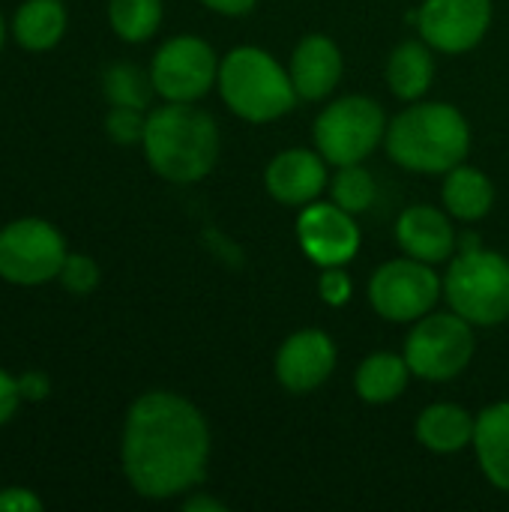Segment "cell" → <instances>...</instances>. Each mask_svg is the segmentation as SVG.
I'll return each mask as SVG.
<instances>
[{
	"mask_svg": "<svg viewBox=\"0 0 509 512\" xmlns=\"http://www.w3.org/2000/svg\"><path fill=\"white\" fill-rule=\"evenodd\" d=\"M207 462L210 429L189 399L168 390L135 399L123 429V471L141 498L165 501L192 492Z\"/></svg>",
	"mask_w": 509,
	"mask_h": 512,
	"instance_id": "6da1fadb",
	"label": "cell"
},
{
	"mask_svg": "<svg viewBox=\"0 0 509 512\" xmlns=\"http://www.w3.org/2000/svg\"><path fill=\"white\" fill-rule=\"evenodd\" d=\"M390 159L414 174H447L471 153V126L450 102H411L387 126Z\"/></svg>",
	"mask_w": 509,
	"mask_h": 512,
	"instance_id": "7a4b0ae2",
	"label": "cell"
},
{
	"mask_svg": "<svg viewBox=\"0 0 509 512\" xmlns=\"http://www.w3.org/2000/svg\"><path fill=\"white\" fill-rule=\"evenodd\" d=\"M144 156L168 183H198L219 162L216 120L192 102H168L147 114Z\"/></svg>",
	"mask_w": 509,
	"mask_h": 512,
	"instance_id": "3957f363",
	"label": "cell"
},
{
	"mask_svg": "<svg viewBox=\"0 0 509 512\" xmlns=\"http://www.w3.org/2000/svg\"><path fill=\"white\" fill-rule=\"evenodd\" d=\"M219 93L231 114L249 123H273L297 105L291 72L258 45H237L219 63Z\"/></svg>",
	"mask_w": 509,
	"mask_h": 512,
	"instance_id": "277c9868",
	"label": "cell"
},
{
	"mask_svg": "<svg viewBox=\"0 0 509 512\" xmlns=\"http://www.w3.org/2000/svg\"><path fill=\"white\" fill-rule=\"evenodd\" d=\"M444 300L474 327H498L509 318V258L495 249H459L444 273Z\"/></svg>",
	"mask_w": 509,
	"mask_h": 512,
	"instance_id": "5b68a950",
	"label": "cell"
},
{
	"mask_svg": "<svg viewBox=\"0 0 509 512\" xmlns=\"http://www.w3.org/2000/svg\"><path fill=\"white\" fill-rule=\"evenodd\" d=\"M387 114L372 96H339L315 117L312 141L327 165L366 162L387 138Z\"/></svg>",
	"mask_w": 509,
	"mask_h": 512,
	"instance_id": "8992f818",
	"label": "cell"
},
{
	"mask_svg": "<svg viewBox=\"0 0 509 512\" xmlns=\"http://www.w3.org/2000/svg\"><path fill=\"white\" fill-rule=\"evenodd\" d=\"M474 351H477L474 324L456 315L453 309L429 312L420 321H414L402 348L411 375L435 384L459 378L471 366Z\"/></svg>",
	"mask_w": 509,
	"mask_h": 512,
	"instance_id": "52a82bcc",
	"label": "cell"
},
{
	"mask_svg": "<svg viewBox=\"0 0 509 512\" xmlns=\"http://www.w3.org/2000/svg\"><path fill=\"white\" fill-rule=\"evenodd\" d=\"M444 294V282L435 273V264L417 258H393L381 264L369 279L372 309L393 324H411L435 312Z\"/></svg>",
	"mask_w": 509,
	"mask_h": 512,
	"instance_id": "ba28073f",
	"label": "cell"
},
{
	"mask_svg": "<svg viewBox=\"0 0 509 512\" xmlns=\"http://www.w3.org/2000/svg\"><path fill=\"white\" fill-rule=\"evenodd\" d=\"M66 261V243L42 219H18L0 231V276L15 285H42L57 279Z\"/></svg>",
	"mask_w": 509,
	"mask_h": 512,
	"instance_id": "9c48e42d",
	"label": "cell"
},
{
	"mask_svg": "<svg viewBox=\"0 0 509 512\" xmlns=\"http://www.w3.org/2000/svg\"><path fill=\"white\" fill-rule=\"evenodd\" d=\"M219 63L210 42L183 33L156 51L150 78L165 102H198L219 81Z\"/></svg>",
	"mask_w": 509,
	"mask_h": 512,
	"instance_id": "30bf717a",
	"label": "cell"
},
{
	"mask_svg": "<svg viewBox=\"0 0 509 512\" xmlns=\"http://www.w3.org/2000/svg\"><path fill=\"white\" fill-rule=\"evenodd\" d=\"M417 27L441 54L474 51L492 27V0H423Z\"/></svg>",
	"mask_w": 509,
	"mask_h": 512,
	"instance_id": "8fae6325",
	"label": "cell"
},
{
	"mask_svg": "<svg viewBox=\"0 0 509 512\" xmlns=\"http://www.w3.org/2000/svg\"><path fill=\"white\" fill-rule=\"evenodd\" d=\"M297 243L303 255L318 267H345L357 258L360 225L354 213L333 201H312L297 216Z\"/></svg>",
	"mask_w": 509,
	"mask_h": 512,
	"instance_id": "7c38bea8",
	"label": "cell"
},
{
	"mask_svg": "<svg viewBox=\"0 0 509 512\" xmlns=\"http://www.w3.org/2000/svg\"><path fill=\"white\" fill-rule=\"evenodd\" d=\"M336 360H339V351H336L333 336L309 327V330L291 333L279 345L273 369H276V381L282 384V390H288L291 396H306L330 381Z\"/></svg>",
	"mask_w": 509,
	"mask_h": 512,
	"instance_id": "4fadbf2b",
	"label": "cell"
},
{
	"mask_svg": "<svg viewBox=\"0 0 509 512\" xmlns=\"http://www.w3.org/2000/svg\"><path fill=\"white\" fill-rule=\"evenodd\" d=\"M264 186L273 201L282 207H306L318 201V195L330 186L327 174V159L318 150L306 147H291L279 150L264 171Z\"/></svg>",
	"mask_w": 509,
	"mask_h": 512,
	"instance_id": "5bb4252c",
	"label": "cell"
},
{
	"mask_svg": "<svg viewBox=\"0 0 509 512\" xmlns=\"http://www.w3.org/2000/svg\"><path fill=\"white\" fill-rule=\"evenodd\" d=\"M396 243L408 258L441 264L453 258L459 237H456L450 213L432 204H414L402 210V216L396 219Z\"/></svg>",
	"mask_w": 509,
	"mask_h": 512,
	"instance_id": "9a60e30c",
	"label": "cell"
},
{
	"mask_svg": "<svg viewBox=\"0 0 509 512\" xmlns=\"http://www.w3.org/2000/svg\"><path fill=\"white\" fill-rule=\"evenodd\" d=\"M288 72L300 99L321 102L342 81V72H345L342 48L327 33H309L297 42Z\"/></svg>",
	"mask_w": 509,
	"mask_h": 512,
	"instance_id": "2e32d148",
	"label": "cell"
},
{
	"mask_svg": "<svg viewBox=\"0 0 509 512\" xmlns=\"http://www.w3.org/2000/svg\"><path fill=\"white\" fill-rule=\"evenodd\" d=\"M474 426H477V417L468 414L462 405L435 402V405L420 411L414 435L429 453L453 456V453H462L465 447L474 444Z\"/></svg>",
	"mask_w": 509,
	"mask_h": 512,
	"instance_id": "e0dca14e",
	"label": "cell"
},
{
	"mask_svg": "<svg viewBox=\"0 0 509 512\" xmlns=\"http://www.w3.org/2000/svg\"><path fill=\"white\" fill-rule=\"evenodd\" d=\"M471 447L483 477L509 495V402H495L477 414Z\"/></svg>",
	"mask_w": 509,
	"mask_h": 512,
	"instance_id": "ac0fdd59",
	"label": "cell"
},
{
	"mask_svg": "<svg viewBox=\"0 0 509 512\" xmlns=\"http://www.w3.org/2000/svg\"><path fill=\"white\" fill-rule=\"evenodd\" d=\"M435 81V48L426 39H408L387 57V87L402 102H417Z\"/></svg>",
	"mask_w": 509,
	"mask_h": 512,
	"instance_id": "d6986e66",
	"label": "cell"
},
{
	"mask_svg": "<svg viewBox=\"0 0 509 512\" xmlns=\"http://www.w3.org/2000/svg\"><path fill=\"white\" fill-rule=\"evenodd\" d=\"M441 201H444V210L453 219L480 222L495 207V186L480 168L462 162V165H456V168H450L444 174Z\"/></svg>",
	"mask_w": 509,
	"mask_h": 512,
	"instance_id": "ffe728a7",
	"label": "cell"
},
{
	"mask_svg": "<svg viewBox=\"0 0 509 512\" xmlns=\"http://www.w3.org/2000/svg\"><path fill=\"white\" fill-rule=\"evenodd\" d=\"M408 381H411V366H408L405 354L378 351V354H369L357 366L354 393L366 405H390L408 390Z\"/></svg>",
	"mask_w": 509,
	"mask_h": 512,
	"instance_id": "44dd1931",
	"label": "cell"
},
{
	"mask_svg": "<svg viewBox=\"0 0 509 512\" xmlns=\"http://www.w3.org/2000/svg\"><path fill=\"white\" fill-rule=\"evenodd\" d=\"M66 30V12L60 0H27L15 12V39L30 51H48Z\"/></svg>",
	"mask_w": 509,
	"mask_h": 512,
	"instance_id": "7402d4cb",
	"label": "cell"
},
{
	"mask_svg": "<svg viewBox=\"0 0 509 512\" xmlns=\"http://www.w3.org/2000/svg\"><path fill=\"white\" fill-rule=\"evenodd\" d=\"M108 21L126 42H147L162 24V0H108Z\"/></svg>",
	"mask_w": 509,
	"mask_h": 512,
	"instance_id": "603a6c76",
	"label": "cell"
},
{
	"mask_svg": "<svg viewBox=\"0 0 509 512\" xmlns=\"http://www.w3.org/2000/svg\"><path fill=\"white\" fill-rule=\"evenodd\" d=\"M330 201L339 204L342 210L348 213H366L372 204H375V195H378V186H375V177L363 168V162L357 165H339L336 174L330 177Z\"/></svg>",
	"mask_w": 509,
	"mask_h": 512,
	"instance_id": "cb8c5ba5",
	"label": "cell"
},
{
	"mask_svg": "<svg viewBox=\"0 0 509 512\" xmlns=\"http://www.w3.org/2000/svg\"><path fill=\"white\" fill-rule=\"evenodd\" d=\"M102 90L111 105H129V108H141V111L150 105V96L156 93L153 78L129 63H117L111 69H105Z\"/></svg>",
	"mask_w": 509,
	"mask_h": 512,
	"instance_id": "d4e9b609",
	"label": "cell"
},
{
	"mask_svg": "<svg viewBox=\"0 0 509 512\" xmlns=\"http://www.w3.org/2000/svg\"><path fill=\"white\" fill-rule=\"evenodd\" d=\"M144 126H147L144 111L141 108H129V105H111V111L105 117V132L117 144L141 141L144 138Z\"/></svg>",
	"mask_w": 509,
	"mask_h": 512,
	"instance_id": "484cf974",
	"label": "cell"
},
{
	"mask_svg": "<svg viewBox=\"0 0 509 512\" xmlns=\"http://www.w3.org/2000/svg\"><path fill=\"white\" fill-rule=\"evenodd\" d=\"M60 282L72 294H90L99 285V267L87 255H66L63 270H60Z\"/></svg>",
	"mask_w": 509,
	"mask_h": 512,
	"instance_id": "4316f807",
	"label": "cell"
},
{
	"mask_svg": "<svg viewBox=\"0 0 509 512\" xmlns=\"http://www.w3.org/2000/svg\"><path fill=\"white\" fill-rule=\"evenodd\" d=\"M318 294L327 306L333 309H342L351 303L354 297V282L351 276L345 273V267H321V276H318Z\"/></svg>",
	"mask_w": 509,
	"mask_h": 512,
	"instance_id": "83f0119b",
	"label": "cell"
},
{
	"mask_svg": "<svg viewBox=\"0 0 509 512\" xmlns=\"http://www.w3.org/2000/svg\"><path fill=\"white\" fill-rule=\"evenodd\" d=\"M42 510V501L30 489H3L0 492V512H33Z\"/></svg>",
	"mask_w": 509,
	"mask_h": 512,
	"instance_id": "f1b7e54d",
	"label": "cell"
},
{
	"mask_svg": "<svg viewBox=\"0 0 509 512\" xmlns=\"http://www.w3.org/2000/svg\"><path fill=\"white\" fill-rule=\"evenodd\" d=\"M48 390H51V384H48V378L42 372H24V375H18V393H21V399L42 402L48 396Z\"/></svg>",
	"mask_w": 509,
	"mask_h": 512,
	"instance_id": "f546056e",
	"label": "cell"
},
{
	"mask_svg": "<svg viewBox=\"0 0 509 512\" xmlns=\"http://www.w3.org/2000/svg\"><path fill=\"white\" fill-rule=\"evenodd\" d=\"M21 402V393H18V378H9L3 369H0V426L15 414Z\"/></svg>",
	"mask_w": 509,
	"mask_h": 512,
	"instance_id": "4dcf8cb0",
	"label": "cell"
},
{
	"mask_svg": "<svg viewBox=\"0 0 509 512\" xmlns=\"http://www.w3.org/2000/svg\"><path fill=\"white\" fill-rule=\"evenodd\" d=\"M207 9L219 12V15H228V18H240V15H249L258 0H201Z\"/></svg>",
	"mask_w": 509,
	"mask_h": 512,
	"instance_id": "1f68e13d",
	"label": "cell"
},
{
	"mask_svg": "<svg viewBox=\"0 0 509 512\" xmlns=\"http://www.w3.org/2000/svg\"><path fill=\"white\" fill-rule=\"evenodd\" d=\"M183 510L186 512H225L228 507L219 501V498H207V495H195V498H189L186 504H183Z\"/></svg>",
	"mask_w": 509,
	"mask_h": 512,
	"instance_id": "d6a6232c",
	"label": "cell"
},
{
	"mask_svg": "<svg viewBox=\"0 0 509 512\" xmlns=\"http://www.w3.org/2000/svg\"><path fill=\"white\" fill-rule=\"evenodd\" d=\"M3 36H6V27H3V18H0V45H3Z\"/></svg>",
	"mask_w": 509,
	"mask_h": 512,
	"instance_id": "836d02e7",
	"label": "cell"
}]
</instances>
